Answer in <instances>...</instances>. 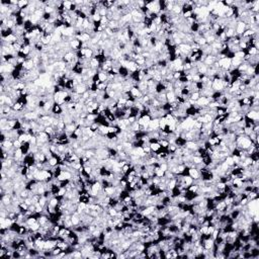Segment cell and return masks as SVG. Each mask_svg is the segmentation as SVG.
Wrapping results in <instances>:
<instances>
[{"label":"cell","mask_w":259,"mask_h":259,"mask_svg":"<svg viewBox=\"0 0 259 259\" xmlns=\"http://www.w3.org/2000/svg\"><path fill=\"white\" fill-rule=\"evenodd\" d=\"M245 30H246V23L241 21V20H238L237 23H236V27H235L236 34L242 37V35L245 31Z\"/></svg>","instance_id":"cell-1"},{"label":"cell","mask_w":259,"mask_h":259,"mask_svg":"<svg viewBox=\"0 0 259 259\" xmlns=\"http://www.w3.org/2000/svg\"><path fill=\"white\" fill-rule=\"evenodd\" d=\"M74 92H76V93H78L80 95H82L83 93H85L86 91H88V87H87V85L85 84L84 82H82V83H80L78 84L74 89H73Z\"/></svg>","instance_id":"cell-2"},{"label":"cell","mask_w":259,"mask_h":259,"mask_svg":"<svg viewBox=\"0 0 259 259\" xmlns=\"http://www.w3.org/2000/svg\"><path fill=\"white\" fill-rule=\"evenodd\" d=\"M188 175L192 178L193 180H197L199 178H201L200 172H199V169L196 168H188Z\"/></svg>","instance_id":"cell-3"},{"label":"cell","mask_w":259,"mask_h":259,"mask_svg":"<svg viewBox=\"0 0 259 259\" xmlns=\"http://www.w3.org/2000/svg\"><path fill=\"white\" fill-rule=\"evenodd\" d=\"M245 116L248 117V119L253 120V121H258L259 120V111H257V110H253V109H250L247 114L245 115Z\"/></svg>","instance_id":"cell-4"},{"label":"cell","mask_w":259,"mask_h":259,"mask_svg":"<svg viewBox=\"0 0 259 259\" xmlns=\"http://www.w3.org/2000/svg\"><path fill=\"white\" fill-rule=\"evenodd\" d=\"M185 147H186L187 149H189L190 151H195L199 148V144L196 142H194V141H186Z\"/></svg>","instance_id":"cell-5"},{"label":"cell","mask_w":259,"mask_h":259,"mask_svg":"<svg viewBox=\"0 0 259 259\" xmlns=\"http://www.w3.org/2000/svg\"><path fill=\"white\" fill-rule=\"evenodd\" d=\"M48 162L51 167H56V166H58L60 164V159H59L58 156H52L51 158L48 159Z\"/></svg>","instance_id":"cell-6"},{"label":"cell","mask_w":259,"mask_h":259,"mask_svg":"<svg viewBox=\"0 0 259 259\" xmlns=\"http://www.w3.org/2000/svg\"><path fill=\"white\" fill-rule=\"evenodd\" d=\"M215 62H217L216 57H214V56H211V55H208L206 58H205V60L204 61V64H205V66L210 67V66H211Z\"/></svg>","instance_id":"cell-7"},{"label":"cell","mask_w":259,"mask_h":259,"mask_svg":"<svg viewBox=\"0 0 259 259\" xmlns=\"http://www.w3.org/2000/svg\"><path fill=\"white\" fill-rule=\"evenodd\" d=\"M63 112V109H62V106L59 105V104H57V103H55L54 106H53V109H52V114H53V116H56V115H61Z\"/></svg>","instance_id":"cell-8"},{"label":"cell","mask_w":259,"mask_h":259,"mask_svg":"<svg viewBox=\"0 0 259 259\" xmlns=\"http://www.w3.org/2000/svg\"><path fill=\"white\" fill-rule=\"evenodd\" d=\"M149 146H150V148H151V151H152V152H154V153H158L159 151L162 149V148H161V146H160V144H159V142L150 143Z\"/></svg>","instance_id":"cell-9"},{"label":"cell","mask_w":259,"mask_h":259,"mask_svg":"<svg viewBox=\"0 0 259 259\" xmlns=\"http://www.w3.org/2000/svg\"><path fill=\"white\" fill-rule=\"evenodd\" d=\"M166 98H167V102H168V103L174 102L175 99H176V95H175L174 91H169V92H166Z\"/></svg>","instance_id":"cell-10"},{"label":"cell","mask_w":259,"mask_h":259,"mask_svg":"<svg viewBox=\"0 0 259 259\" xmlns=\"http://www.w3.org/2000/svg\"><path fill=\"white\" fill-rule=\"evenodd\" d=\"M182 176H183V182H184V184H185V186L187 188H188V186H190L191 184L194 183V180L189 175H182Z\"/></svg>","instance_id":"cell-11"},{"label":"cell","mask_w":259,"mask_h":259,"mask_svg":"<svg viewBox=\"0 0 259 259\" xmlns=\"http://www.w3.org/2000/svg\"><path fill=\"white\" fill-rule=\"evenodd\" d=\"M90 66H91V69H97V70H99L100 63H99V61L97 60L95 57H93L92 59H90Z\"/></svg>","instance_id":"cell-12"},{"label":"cell","mask_w":259,"mask_h":259,"mask_svg":"<svg viewBox=\"0 0 259 259\" xmlns=\"http://www.w3.org/2000/svg\"><path fill=\"white\" fill-rule=\"evenodd\" d=\"M245 52L250 56H255V55H258V49L256 47H253V46H250V47H248Z\"/></svg>","instance_id":"cell-13"},{"label":"cell","mask_w":259,"mask_h":259,"mask_svg":"<svg viewBox=\"0 0 259 259\" xmlns=\"http://www.w3.org/2000/svg\"><path fill=\"white\" fill-rule=\"evenodd\" d=\"M98 75V79L100 82H106L107 81V73L103 72V71H99L97 73Z\"/></svg>","instance_id":"cell-14"},{"label":"cell","mask_w":259,"mask_h":259,"mask_svg":"<svg viewBox=\"0 0 259 259\" xmlns=\"http://www.w3.org/2000/svg\"><path fill=\"white\" fill-rule=\"evenodd\" d=\"M62 5L64 7V9L66 11H71V8L73 5V1H63L62 2Z\"/></svg>","instance_id":"cell-15"},{"label":"cell","mask_w":259,"mask_h":259,"mask_svg":"<svg viewBox=\"0 0 259 259\" xmlns=\"http://www.w3.org/2000/svg\"><path fill=\"white\" fill-rule=\"evenodd\" d=\"M84 57L86 59H88V60H90L92 59L93 57H94V52L91 50L90 48L88 49H85V54H84Z\"/></svg>","instance_id":"cell-16"},{"label":"cell","mask_w":259,"mask_h":259,"mask_svg":"<svg viewBox=\"0 0 259 259\" xmlns=\"http://www.w3.org/2000/svg\"><path fill=\"white\" fill-rule=\"evenodd\" d=\"M187 190L188 191H191V192H193V193H199V185H197L196 183H193V184H191L190 186H188V188H187Z\"/></svg>","instance_id":"cell-17"},{"label":"cell","mask_w":259,"mask_h":259,"mask_svg":"<svg viewBox=\"0 0 259 259\" xmlns=\"http://www.w3.org/2000/svg\"><path fill=\"white\" fill-rule=\"evenodd\" d=\"M158 142H159V144H160V146H161L162 149H167V148H168L169 141L167 139H160Z\"/></svg>","instance_id":"cell-18"},{"label":"cell","mask_w":259,"mask_h":259,"mask_svg":"<svg viewBox=\"0 0 259 259\" xmlns=\"http://www.w3.org/2000/svg\"><path fill=\"white\" fill-rule=\"evenodd\" d=\"M30 5V2L27 1V0H20L19 2H18V8L21 10V9H24V8H26L27 6Z\"/></svg>","instance_id":"cell-19"},{"label":"cell","mask_w":259,"mask_h":259,"mask_svg":"<svg viewBox=\"0 0 259 259\" xmlns=\"http://www.w3.org/2000/svg\"><path fill=\"white\" fill-rule=\"evenodd\" d=\"M41 224L39 223V222H36L35 224H32V225H30V226H29V228H30L32 232H37L39 230L41 229Z\"/></svg>","instance_id":"cell-20"},{"label":"cell","mask_w":259,"mask_h":259,"mask_svg":"<svg viewBox=\"0 0 259 259\" xmlns=\"http://www.w3.org/2000/svg\"><path fill=\"white\" fill-rule=\"evenodd\" d=\"M200 96H201V95H200L199 91H196V92H192V93H190L189 98H190L191 100H193V101H196V100H199Z\"/></svg>","instance_id":"cell-21"},{"label":"cell","mask_w":259,"mask_h":259,"mask_svg":"<svg viewBox=\"0 0 259 259\" xmlns=\"http://www.w3.org/2000/svg\"><path fill=\"white\" fill-rule=\"evenodd\" d=\"M248 67H249V64H248V63H246V62H242L241 65L238 67L237 69H238V70H239V71L242 73V72H245V71L247 70Z\"/></svg>","instance_id":"cell-22"},{"label":"cell","mask_w":259,"mask_h":259,"mask_svg":"<svg viewBox=\"0 0 259 259\" xmlns=\"http://www.w3.org/2000/svg\"><path fill=\"white\" fill-rule=\"evenodd\" d=\"M107 213H109V215L111 218H115L117 215V211L115 210L114 206H109V209H107Z\"/></svg>","instance_id":"cell-23"},{"label":"cell","mask_w":259,"mask_h":259,"mask_svg":"<svg viewBox=\"0 0 259 259\" xmlns=\"http://www.w3.org/2000/svg\"><path fill=\"white\" fill-rule=\"evenodd\" d=\"M177 146L175 144H169V146H168V148H167V151L169 152V154H174L175 153V151L177 150Z\"/></svg>","instance_id":"cell-24"},{"label":"cell","mask_w":259,"mask_h":259,"mask_svg":"<svg viewBox=\"0 0 259 259\" xmlns=\"http://www.w3.org/2000/svg\"><path fill=\"white\" fill-rule=\"evenodd\" d=\"M62 251H63V250H62L61 248L57 247V246H56L55 248H53V249H52V255H53V258H55L57 255H59Z\"/></svg>","instance_id":"cell-25"},{"label":"cell","mask_w":259,"mask_h":259,"mask_svg":"<svg viewBox=\"0 0 259 259\" xmlns=\"http://www.w3.org/2000/svg\"><path fill=\"white\" fill-rule=\"evenodd\" d=\"M91 19H92V21L93 22H95V23H97V22H100V19H101V16L99 15V13L97 12V13H95V14H93V15H91Z\"/></svg>","instance_id":"cell-26"},{"label":"cell","mask_w":259,"mask_h":259,"mask_svg":"<svg viewBox=\"0 0 259 259\" xmlns=\"http://www.w3.org/2000/svg\"><path fill=\"white\" fill-rule=\"evenodd\" d=\"M225 162L227 163L228 165H229L230 167H232L234 164H235V161L233 160V158H232V156L230 155V156H228V157H226V159H225Z\"/></svg>","instance_id":"cell-27"},{"label":"cell","mask_w":259,"mask_h":259,"mask_svg":"<svg viewBox=\"0 0 259 259\" xmlns=\"http://www.w3.org/2000/svg\"><path fill=\"white\" fill-rule=\"evenodd\" d=\"M247 197L249 200H252V199H255L258 197V193L254 192V191H250V192L247 194Z\"/></svg>","instance_id":"cell-28"},{"label":"cell","mask_w":259,"mask_h":259,"mask_svg":"<svg viewBox=\"0 0 259 259\" xmlns=\"http://www.w3.org/2000/svg\"><path fill=\"white\" fill-rule=\"evenodd\" d=\"M159 166H160V169L163 170L164 172H166L167 170H169V166H168V163L167 162H162L159 164Z\"/></svg>","instance_id":"cell-29"},{"label":"cell","mask_w":259,"mask_h":259,"mask_svg":"<svg viewBox=\"0 0 259 259\" xmlns=\"http://www.w3.org/2000/svg\"><path fill=\"white\" fill-rule=\"evenodd\" d=\"M219 235H220V229H215L214 230V232L211 233V238L213 240H216L218 237H219Z\"/></svg>","instance_id":"cell-30"},{"label":"cell","mask_w":259,"mask_h":259,"mask_svg":"<svg viewBox=\"0 0 259 259\" xmlns=\"http://www.w3.org/2000/svg\"><path fill=\"white\" fill-rule=\"evenodd\" d=\"M192 162L196 165V164H200L203 163V158L201 157H196V156H192Z\"/></svg>","instance_id":"cell-31"},{"label":"cell","mask_w":259,"mask_h":259,"mask_svg":"<svg viewBox=\"0 0 259 259\" xmlns=\"http://www.w3.org/2000/svg\"><path fill=\"white\" fill-rule=\"evenodd\" d=\"M55 131V128L53 126H50V127H46L45 128V132L47 133L48 135H52Z\"/></svg>","instance_id":"cell-32"},{"label":"cell","mask_w":259,"mask_h":259,"mask_svg":"<svg viewBox=\"0 0 259 259\" xmlns=\"http://www.w3.org/2000/svg\"><path fill=\"white\" fill-rule=\"evenodd\" d=\"M21 145H22V143L19 141V140H14L13 141V147L15 148V149H19V148H21Z\"/></svg>","instance_id":"cell-33"},{"label":"cell","mask_w":259,"mask_h":259,"mask_svg":"<svg viewBox=\"0 0 259 259\" xmlns=\"http://www.w3.org/2000/svg\"><path fill=\"white\" fill-rule=\"evenodd\" d=\"M250 157L253 161H259V152H254L250 155Z\"/></svg>","instance_id":"cell-34"}]
</instances>
